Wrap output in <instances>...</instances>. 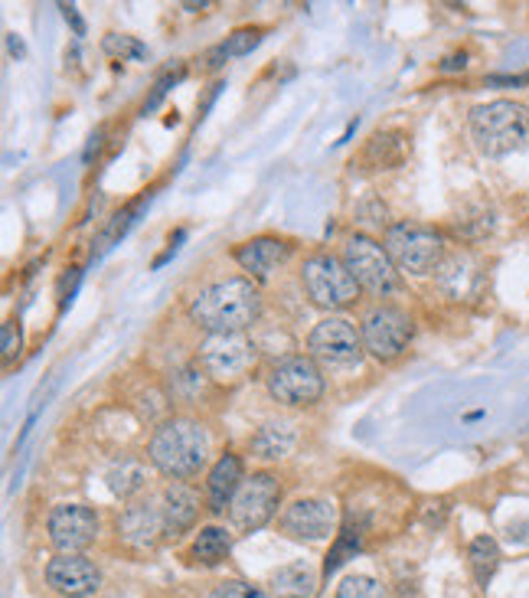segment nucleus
<instances>
[{
  "instance_id": "cd10ccee",
  "label": "nucleus",
  "mask_w": 529,
  "mask_h": 598,
  "mask_svg": "<svg viewBox=\"0 0 529 598\" xmlns=\"http://www.w3.org/2000/svg\"><path fill=\"white\" fill-rule=\"evenodd\" d=\"M206 598H268L262 589L248 586V582H226V586H216Z\"/></svg>"
},
{
  "instance_id": "dca6fc26",
  "label": "nucleus",
  "mask_w": 529,
  "mask_h": 598,
  "mask_svg": "<svg viewBox=\"0 0 529 598\" xmlns=\"http://www.w3.org/2000/svg\"><path fill=\"white\" fill-rule=\"evenodd\" d=\"M288 255H292L288 242L275 240V236H258V240L245 242V245L235 249V262L245 272H252L255 278H268L278 265L288 262Z\"/></svg>"
},
{
  "instance_id": "f257e3e1",
  "label": "nucleus",
  "mask_w": 529,
  "mask_h": 598,
  "mask_svg": "<svg viewBox=\"0 0 529 598\" xmlns=\"http://www.w3.org/2000/svg\"><path fill=\"white\" fill-rule=\"evenodd\" d=\"M262 314V295L248 278H226L203 288L193 304L190 317L210 334H242Z\"/></svg>"
},
{
  "instance_id": "423d86ee",
  "label": "nucleus",
  "mask_w": 529,
  "mask_h": 598,
  "mask_svg": "<svg viewBox=\"0 0 529 598\" xmlns=\"http://www.w3.org/2000/svg\"><path fill=\"white\" fill-rule=\"evenodd\" d=\"M301 285L307 292V298L314 301L324 311H337L347 307L359 295V285L350 275V268L344 265V259L334 255H314L304 262L301 268Z\"/></svg>"
},
{
  "instance_id": "9d476101",
  "label": "nucleus",
  "mask_w": 529,
  "mask_h": 598,
  "mask_svg": "<svg viewBox=\"0 0 529 598\" xmlns=\"http://www.w3.org/2000/svg\"><path fill=\"white\" fill-rule=\"evenodd\" d=\"M278 500H282V484L272 475H252L248 480H242V487L235 490L233 504H230V520H233L238 530H262L275 510H278Z\"/></svg>"
},
{
  "instance_id": "f03ea898",
  "label": "nucleus",
  "mask_w": 529,
  "mask_h": 598,
  "mask_svg": "<svg viewBox=\"0 0 529 598\" xmlns=\"http://www.w3.org/2000/svg\"><path fill=\"white\" fill-rule=\"evenodd\" d=\"M151 465L167 475V478L183 480L200 475L210 462V435L200 422L193 419H171L164 422L147 445Z\"/></svg>"
},
{
  "instance_id": "20e7f679",
  "label": "nucleus",
  "mask_w": 529,
  "mask_h": 598,
  "mask_svg": "<svg viewBox=\"0 0 529 598\" xmlns=\"http://www.w3.org/2000/svg\"><path fill=\"white\" fill-rule=\"evenodd\" d=\"M344 265L350 268L356 285L376 298H386L403 288V272L393 265L386 245L369 236H350L344 245Z\"/></svg>"
},
{
  "instance_id": "7c9ffc66",
  "label": "nucleus",
  "mask_w": 529,
  "mask_h": 598,
  "mask_svg": "<svg viewBox=\"0 0 529 598\" xmlns=\"http://www.w3.org/2000/svg\"><path fill=\"white\" fill-rule=\"evenodd\" d=\"M171 82H174V75H167V79H161L157 82V89H154V95L147 99V105H144V112H151V109H157V102L167 95V89H171Z\"/></svg>"
},
{
  "instance_id": "0eeeda50",
  "label": "nucleus",
  "mask_w": 529,
  "mask_h": 598,
  "mask_svg": "<svg viewBox=\"0 0 529 598\" xmlns=\"http://www.w3.org/2000/svg\"><path fill=\"white\" fill-rule=\"evenodd\" d=\"M307 351H311V359H321L324 366L350 369V366H359V359L366 354V344H363V334L356 331L353 321L340 317V314H330L311 331Z\"/></svg>"
},
{
  "instance_id": "9b49d317",
  "label": "nucleus",
  "mask_w": 529,
  "mask_h": 598,
  "mask_svg": "<svg viewBox=\"0 0 529 598\" xmlns=\"http://www.w3.org/2000/svg\"><path fill=\"white\" fill-rule=\"evenodd\" d=\"M203 369L220 379V383H235L255 366V344L245 334H210L206 344L200 347Z\"/></svg>"
},
{
  "instance_id": "2f4dec72",
  "label": "nucleus",
  "mask_w": 529,
  "mask_h": 598,
  "mask_svg": "<svg viewBox=\"0 0 529 598\" xmlns=\"http://www.w3.org/2000/svg\"><path fill=\"white\" fill-rule=\"evenodd\" d=\"M65 10V20H72V27H75V33L82 37V20H79V13H75V7H62Z\"/></svg>"
},
{
  "instance_id": "4468645a",
  "label": "nucleus",
  "mask_w": 529,
  "mask_h": 598,
  "mask_svg": "<svg viewBox=\"0 0 529 598\" xmlns=\"http://www.w3.org/2000/svg\"><path fill=\"white\" fill-rule=\"evenodd\" d=\"M47 586L65 598H89L102 589V572L82 553L79 556H57L47 566Z\"/></svg>"
},
{
  "instance_id": "aec40b11",
  "label": "nucleus",
  "mask_w": 529,
  "mask_h": 598,
  "mask_svg": "<svg viewBox=\"0 0 529 598\" xmlns=\"http://www.w3.org/2000/svg\"><path fill=\"white\" fill-rule=\"evenodd\" d=\"M268 586H272L275 598H307L314 592V586H317V576H314V569L304 559H297V562H288V566L275 569Z\"/></svg>"
},
{
  "instance_id": "f3484780",
  "label": "nucleus",
  "mask_w": 529,
  "mask_h": 598,
  "mask_svg": "<svg viewBox=\"0 0 529 598\" xmlns=\"http://www.w3.org/2000/svg\"><path fill=\"white\" fill-rule=\"evenodd\" d=\"M161 510H164V527H167V534L176 537V534H183V530H190L193 527V520H196V514H200V500H196V494L186 487V484H167V490H164V497H161Z\"/></svg>"
},
{
  "instance_id": "4be33fe9",
  "label": "nucleus",
  "mask_w": 529,
  "mask_h": 598,
  "mask_svg": "<svg viewBox=\"0 0 529 598\" xmlns=\"http://www.w3.org/2000/svg\"><path fill=\"white\" fill-rule=\"evenodd\" d=\"M230 546H233V537H230L223 527H206V530H200V534H196L193 546H190V553H193V559H196V562H203V566H216L220 559H226Z\"/></svg>"
},
{
  "instance_id": "c85d7f7f",
  "label": "nucleus",
  "mask_w": 529,
  "mask_h": 598,
  "mask_svg": "<svg viewBox=\"0 0 529 598\" xmlns=\"http://www.w3.org/2000/svg\"><path fill=\"white\" fill-rule=\"evenodd\" d=\"M105 50L115 53V57H131V60H141V57H144V47H141V43H134L131 37H115V33L105 40Z\"/></svg>"
},
{
  "instance_id": "bb28decb",
  "label": "nucleus",
  "mask_w": 529,
  "mask_h": 598,
  "mask_svg": "<svg viewBox=\"0 0 529 598\" xmlns=\"http://www.w3.org/2000/svg\"><path fill=\"white\" fill-rule=\"evenodd\" d=\"M356 546H359V534L356 530H344V537L337 539V546L330 549V556H327V566H324V572L330 576V572H337L340 569V562H347V556L356 553Z\"/></svg>"
},
{
  "instance_id": "2eb2a0df",
  "label": "nucleus",
  "mask_w": 529,
  "mask_h": 598,
  "mask_svg": "<svg viewBox=\"0 0 529 598\" xmlns=\"http://www.w3.org/2000/svg\"><path fill=\"white\" fill-rule=\"evenodd\" d=\"M118 534L131 549H154L157 539L167 534L161 504H131L118 520Z\"/></svg>"
},
{
  "instance_id": "a878e982",
  "label": "nucleus",
  "mask_w": 529,
  "mask_h": 598,
  "mask_svg": "<svg viewBox=\"0 0 529 598\" xmlns=\"http://www.w3.org/2000/svg\"><path fill=\"white\" fill-rule=\"evenodd\" d=\"M262 43V33L258 30H238V33H233L223 47H220V53L230 60V57H245V53H252L255 47Z\"/></svg>"
},
{
  "instance_id": "6e6552de",
  "label": "nucleus",
  "mask_w": 529,
  "mask_h": 598,
  "mask_svg": "<svg viewBox=\"0 0 529 598\" xmlns=\"http://www.w3.org/2000/svg\"><path fill=\"white\" fill-rule=\"evenodd\" d=\"M363 344L366 354H373L376 359H396L403 357V351L409 347L411 341V317L403 307L393 304H379L363 317Z\"/></svg>"
},
{
  "instance_id": "a211bd4d",
  "label": "nucleus",
  "mask_w": 529,
  "mask_h": 598,
  "mask_svg": "<svg viewBox=\"0 0 529 598\" xmlns=\"http://www.w3.org/2000/svg\"><path fill=\"white\" fill-rule=\"evenodd\" d=\"M238 487H242V458H238V455H223V458L213 465L210 480H206L210 504H213L216 514L230 510V504H233Z\"/></svg>"
},
{
  "instance_id": "1a4fd4ad",
  "label": "nucleus",
  "mask_w": 529,
  "mask_h": 598,
  "mask_svg": "<svg viewBox=\"0 0 529 598\" xmlns=\"http://www.w3.org/2000/svg\"><path fill=\"white\" fill-rule=\"evenodd\" d=\"M268 393L285 406H314L324 396V376L311 357H285L268 373Z\"/></svg>"
},
{
  "instance_id": "5701e85b",
  "label": "nucleus",
  "mask_w": 529,
  "mask_h": 598,
  "mask_svg": "<svg viewBox=\"0 0 529 598\" xmlns=\"http://www.w3.org/2000/svg\"><path fill=\"white\" fill-rule=\"evenodd\" d=\"M470 569H474V579H477V586H487L490 582V576L497 572V566H500V549H497V543L490 537H477L470 543Z\"/></svg>"
},
{
  "instance_id": "6ab92c4d",
  "label": "nucleus",
  "mask_w": 529,
  "mask_h": 598,
  "mask_svg": "<svg viewBox=\"0 0 529 598\" xmlns=\"http://www.w3.org/2000/svg\"><path fill=\"white\" fill-rule=\"evenodd\" d=\"M297 435H294L292 422H265L255 435H252V452L255 458L265 462H278L294 448Z\"/></svg>"
},
{
  "instance_id": "7ed1b4c3",
  "label": "nucleus",
  "mask_w": 529,
  "mask_h": 598,
  "mask_svg": "<svg viewBox=\"0 0 529 598\" xmlns=\"http://www.w3.org/2000/svg\"><path fill=\"white\" fill-rule=\"evenodd\" d=\"M470 138L487 158L529 151V105L497 99L470 112Z\"/></svg>"
},
{
  "instance_id": "f8f14e48",
  "label": "nucleus",
  "mask_w": 529,
  "mask_h": 598,
  "mask_svg": "<svg viewBox=\"0 0 529 598\" xmlns=\"http://www.w3.org/2000/svg\"><path fill=\"white\" fill-rule=\"evenodd\" d=\"M47 530H50V543L57 546L59 556H79L99 537V517H95V510H89L82 504H59L47 520Z\"/></svg>"
},
{
  "instance_id": "393cba45",
  "label": "nucleus",
  "mask_w": 529,
  "mask_h": 598,
  "mask_svg": "<svg viewBox=\"0 0 529 598\" xmlns=\"http://www.w3.org/2000/svg\"><path fill=\"white\" fill-rule=\"evenodd\" d=\"M337 598H389V592H386V586L376 582L373 576H350V579L340 582Z\"/></svg>"
},
{
  "instance_id": "b1692460",
  "label": "nucleus",
  "mask_w": 529,
  "mask_h": 598,
  "mask_svg": "<svg viewBox=\"0 0 529 598\" xmlns=\"http://www.w3.org/2000/svg\"><path fill=\"white\" fill-rule=\"evenodd\" d=\"M144 480H147V472H144V465H138V462H121V465H115V468L109 472V487H112L115 497L138 494V490L144 487Z\"/></svg>"
},
{
  "instance_id": "ddd939ff",
  "label": "nucleus",
  "mask_w": 529,
  "mask_h": 598,
  "mask_svg": "<svg viewBox=\"0 0 529 598\" xmlns=\"http://www.w3.org/2000/svg\"><path fill=\"white\" fill-rule=\"evenodd\" d=\"M278 524L294 539H327L337 530V507L321 497H304L285 507Z\"/></svg>"
},
{
  "instance_id": "39448f33",
  "label": "nucleus",
  "mask_w": 529,
  "mask_h": 598,
  "mask_svg": "<svg viewBox=\"0 0 529 598\" xmlns=\"http://www.w3.org/2000/svg\"><path fill=\"white\" fill-rule=\"evenodd\" d=\"M386 252L393 259V265L406 275H428L441 265L445 255V242L435 230L428 226H415V223H396L386 233Z\"/></svg>"
},
{
  "instance_id": "c756f323",
  "label": "nucleus",
  "mask_w": 529,
  "mask_h": 598,
  "mask_svg": "<svg viewBox=\"0 0 529 598\" xmlns=\"http://www.w3.org/2000/svg\"><path fill=\"white\" fill-rule=\"evenodd\" d=\"M20 344H23V341H20V327H17L13 321H7V324H3V347H0L3 357H17V354H20Z\"/></svg>"
},
{
  "instance_id": "412c9836",
  "label": "nucleus",
  "mask_w": 529,
  "mask_h": 598,
  "mask_svg": "<svg viewBox=\"0 0 529 598\" xmlns=\"http://www.w3.org/2000/svg\"><path fill=\"white\" fill-rule=\"evenodd\" d=\"M477 285H480V272H477V265L470 262L468 255H458V259L441 265V288L451 298H470L477 292Z\"/></svg>"
},
{
  "instance_id": "473e14b6",
  "label": "nucleus",
  "mask_w": 529,
  "mask_h": 598,
  "mask_svg": "<svg viewBox=\"0 0 529 598\" xmlns=\"http://www.w3.org/2000/svg\"><path fill=\"white\" fill-rule=\"evenodd\" d=\"M445 69H465V53H461V57H451V60L445 62Z\"/></svg>"
}]
</instances>
